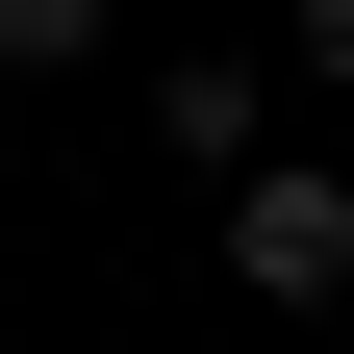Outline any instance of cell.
Instances as JSON below:
<instances>
[{"label": "cell", "mask_w": 354, "mask_h": 354, "mask_svg": "<svg viewBox=\"0 0 354 354\" xmlns=\"http://www.w3.org/2000/svg\"><path fill=\"white\" fill-rule=\"evenodd\" d=\"M102 26H127V0H0V76H76Z\"/></svg>", "instance_id": "obj_2"}, {"label": "cell", "mask_w": 354, "mask_h": 354, "mask_svg": "<svg viewBox=\"0 0 354 354\" xmlns=\"http://www.w3.org/2000/svg\"><path fill=\"white\" fill-rule=\"evenodd\" d=\"M0 177H26V76H0Z\"/></svg>", "instance_id": "obj_4"}, {"label": "cell", "mask_w": 354, "mask_h": 354, "mask_svg": "<svg viewBox=\"0 0 354 354\" xmlns=\"http://www.w3.org/2000/svg\"><path fill=\"white\" fill-rule=\"evenodd\" d=\"M228 279L279 304V329L354 304V177H329V152H253V177H228Z\"/></svg>", "instance_id": "obj_1"}, {"label": "cell", "mask_w": 354, "mask_h": 354, "mask_svg": "<svg viewBox=\"0 0 354 354\" xmlns=\"http://www.w3.org/2000/svg\"><path fill=\"white\" fill-rule=\"evenodd\" d=\"M279 51H304V76H329V102H354V0H279Z\"/></svg>", "instance_id": "obj_3"}]
</instances>
